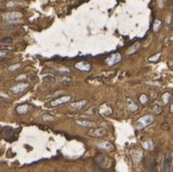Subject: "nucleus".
<instances>
[{"label": "nucleus", "mask_w": 173, "mask_h": 172, "mask_svg": "<svg viewBox=\"0 0 173 172\" xmlns=\"http://www.w3.org/2000/svg\"><path fill=\"white\" fill-rule=\"evenodd\" d=\"M21 18H22V14L19 13V12H11V13L5 14L3 16V20L9 24L17 23Z\"/></svg>", "instance_id": "nucleus-1"}, {"label": "nucleus", "mask_w": 173, "mask_h": 172, "mask_svg": "<svg viewBox=\"0 0 173 172\" xmlns=\"http://www.w3.org/2000/svg\"><path fill=\"white\" fill-rule=\"evenodd\" d=\"M120 60H121L120 54H113L112 56H110V58L107 60V64L110 67H113V66H115V64L119 63Z\"/></svg>", "instance_id": "nucleus-2"}, {"label": "nucleus", "mask_w": 173, "mask_h": 172, "mask_svg": "<svg viewBox=\"0 0 173 172\" xmlns=\"http://www.w3.org/2000/svg\"><path fill=\"white\" fill-rule=\"evenodd\" d=\"M75 69H77L78 71H90L91 70V64L87 62H78V63L75 64Z\"/></svg>", "instance_id": "nucleus-3"}, {"label": "nucleus", "mask_w": 173, "mask_h": 172, "mask_svg": "<svg viewBox=\"0 0 173 172\" xmlns=\"http://www.w3.org/2000/svg\"><path fill=\"white\" fill-rule=\"evenodd\" d=\"M3 136L6 140L13 141L15 139V133H14L13 128L11 127H4L3 129Z\"/></svg>", "instance_id": "nucleus-4"}, {"label": "nucleus", "mask_w": 173, "mask_h": 172, "mask_svg": "<svg viewBox=\"0 0 173 172\" xmlns=\"http://www.w3.org/2000/svg\"><path fill=\"white\" fill-rule=\"evenodd\" d=\"M171 155H167L166 157H164V161H163V171L164 172H170V169H171Z\"/></svg>", "instance_id": "nucleus-5"}, {"label": "nucleus", "mask_w": 173, "mask_h": 172, "mask_svg": "<svg viewBox=\"0 0 173 172\" xmlns=\"http://www.w3.org/2000/svg\"><path fill=\"white\" fill-rule=\"evenodd\" d=\"M70 96H64L60 98V99H57L55 100L53 103H52V106H59V105H62V104H66V103H68V101H70Z\"/></svg>", "instance_id": "nucleus-6"}, {"label": "nucleus", "mask_w": 173, "mask_h": 172, "mask_svg": "<svg viewBox=\"0 0 173 172\" xmlns=\"http://www.w3.org/2000/svg\"><path fill=\"white\" fill-rule=\"evenodd\" d=\"M30 108L28 105L25 104V105H21V106L17 107V109H16V111H17L18 114H27V112H30Z\"/></svg>", "instance_id": "nucleus-7"}, {"label": "nucleus", "mask_w": 173, "mask_h": 172, "mask_svg": "<svg viewBox=\"0 0 173 172\" xmlns=\"http://www.w3.org/2000/svg\"><path fill=\"white\" fill-rule=\"evenodd\" d=\"M27 84H20V85H17L15 86V87H12L11 90L13 91L14 93H16V94H18V93H21L23 92V90H25L27 88Z\"/></svg>", "instance_id": "nucleus-8"}, {"label": "nucleus", "mask_w": 173, "mask_h": 172, "mask_svg": "<svg viewBox=\"0 0 173 172\" xmlns=\"http://www.w3.org/2000/svg\"><path fill=\"white\" fill-rule=\"evenodd\" d=\"M149 168L151 172H158V162L155 159H151L149 161Z\"/></svg>", "instance_id": "nucleus-9"}, {"label": "nucleus", "mask_w": 173, "mask_h": 172, "mask_svg": "<svg viewBox=\"0 0 173 172\" xmlns=\"http://www.w3.org/2000/svg\"><path fill=\"white\" fill-rule=\"evenodd\" d=\"M87 104V101H80L78 103H74V104H72V108L73 110H81L85 105Z\"/></svg>", "instance_id": "nucleus-10"}, {"label": "nucleus", "mask_w": 173, "mask_h": 172, "mask_svg": "<svg viewBox=\"0 0 173 172\" xmlns=\"http://www.w3.org/2000/svg\"><path fill=\"white\" fill-rule=\"evenodd\" d=\"M140 122H144V125H143V127H144V126L148 125L149 123L153 122V116H144V118H142L141 120H140Z\"/></svg>", "instance_id": "nucleus-11"}, {"label": "nucleus", "mask_w": 173, "mask_h": 172, "mask_svg": "<svg viewBox=\"0 0 173 172\" xmlns=\"http://www.w3.org/2000/svg\"><path fill=\"white\" fill-rule=\"evenodd\" d=\"M139 48H140V45L138 44V43H136V44H134L133 46H131L128 49V51H127V54L130 55V54H132V53H135V52H136Z\"/></svg>", "instance_id": "nucleus-12"}, {"label": "nucleus", "mask_w": 173, "mask_h": 172, "mask_svg": "<svg viewBox=\"0 0 173 172\" xmlns=\"http://www.w3.org/2000/svg\"><path fill=\"white\" fill-rule=\"evenodd\" d=\"M127 101H128V102H127V105H128L129 110H131V111H135V110H137V106L134 104L133 102H132V101H130L129 99L127 100Z\"/></svg>", "instance_id": "nucleus-13"}, {"label": "nucleus", "mask_w": 173, "mask_h": 172, "mask_svg": "<svg viewBox=\"0 0 173 172\" xmlns=\"http://www.w3.org/2000/svg\"><path fill=\"white\" fill-rule=\"evenodd\" d=\"M76 123L78 124H82L83 126H92L93 125V123L92 122H89V121H81V120H77Z\"/></svg>", "instance_id": "nucleus-14"}, {"label": "nucleus", "mask_w": 173, "mask_h": 172, "mask_svg": "<svg viewBox=\"0 0 173 172\" xmlns=\"http://www.w3.org/2000/svg\"><path fill=\"white\" fill-rule=\"evenodd\" d=\"M170 94H168V93H166V94L163 96V101L165 102V104H167L168 102H169V100H170Z\"/></svg>", "instance_id": "nucleus-15"}, {"label": "nucleus", "mask_w": 173, "mask_h": 172, "mask_svg": "<svg viewBox=\"0 0 173 172\" xmlns=\"http://www.w3.org/2000/svg\"><path fill=\"white\" fill-rule=\"evenodd\" d=\"M160 21H156V23H155V27H154V30L155 32H158V28H160Z\"/></svg>", "instance_id": "nucleus-16"}, {"label": "nucleus", "mask_w": 173, "mask_h": 172, "mask_svg": "<svg viewBox=\"0 0 173 172\" xmlns=\"http://www.w3.org/2000/svg\"><path fill=\"white\" fill-rule=\"evenodd\" d=\"M2 43H12V38L11 37H5L3 39H1Z\"/></svg>", "instance_id": "nucleus-17"}, {"label": "nucleus", "mask_w": 173, "mask_h": 172, "mask_svg": "<svg viewBox=\"0 0 173 172\" xmlns=\"http://www.w3.org/2000/svg\"><path fill=\"white\" fill-rule=\"evenodd\" d=\"M147 97L145 96V95H143V96H142L141 98H140V101L142 102V104H146V102H147Z\"/></svg>", "instance_id": "nucleus-18"}, {"label": "nucleus", "mask_w": 173, "mask_h": 172, "mask_svg": "<svg viewBox=\"0 0 173 172\" xmlns=\"http://www.w3.org/2000/svg\"><path fill=\"white\" fill-rule=\"evenodd\" d=\"M19 67H20V64H17V66H13V67H11V68H9V71H13L14 70H17Z\"/></svg>", "instance_id": "nucleus-19"}, {"label": "nucleus", "mask_w": 173, "mask_h": 172, "mask_svg": "<svg viewBox=\"0 0 173 172\" xmlns=\"http://www.w3.org/2000/svg\"><path fill=\"white\" fill-rule=\"evenodd\" d=\"M25 75H20V76H18L17 78H16V80H22V79H25Z\"/></svg>", "instance_id": "nucleus-20"}, {"label": "nucleus", "mask_w": 173, "mask_h": 172, "mask_svg": "<svg viewBox=\"0 0 173 172\" xmlns=\"http://www.w3.org/2000/svg\"><path fill=\"white\" fill-rule=\"evenodd\" d=\"M7 54V52H0V57H3Z\"/></svg>", "instance_id": "nucleus-21"}]
</instances>
